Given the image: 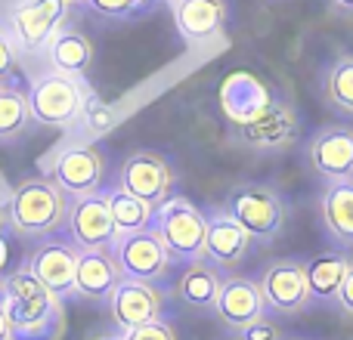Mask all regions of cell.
<instances>
[{
  "instance_id": "6da1fadb",
  "label": "cell",
  "mask_w": 353,
  "mask_h": 340,
  "mask_svg": "<svg viewBox=\"0 0 353 340\" xmlns=\"http://www.w3.org/2000/svg\"><path fill=\"white\" fill-rule=\"evenodd\" d=\"M0 306L10 322V340H62L65 334L62 297L47 291L25 266L0 279Z\"/></svg>"
},
{
  "instance_id": "7a4b0ae2",
  "label": "cell",
  "mask_w": 353,
  "mask_h": 340,
  "mask_svg": "<svg viewBox=\"0 0 353 340\" xmlns=\"http://www.w3.org/2000/svg\"><path fill=\"white\" fill-rule=\"evenodd\" d=\"M68 201L72 198L50 176H31V180H22L12 189L3 220L25 238L53 235L56 229L65 226Z\"/></svg>"
},
{
  "instance_id": "3957f363",
  "label": "cell",
  "mask_w": 353,
  "mask_h": 340,
  "mask_svg": "<svg viewBox=\"0 0 353 340\" xmlns=\"http://www.w3.org/2000/svg\"><path fill=\"white\" fill-rule=\"evenodd\" d=\"M205 226L208 217L183 195H171L155 207L152 232L161 238L165 251L176 263H199L205 260Z\"/></svg>"
},
{
  "instance_id": "277c9868",
  "label": "cell",
  "mask_w": 353,
  "mask_h": 340,
  "mask_svg": "<svg viewBox=\"0 0 353 340\" xmlns=\"http://www.w3.org/2000/svg\"><path fill=\"white\" fill-rule=\"evenodd\" d=\"M87 96H90V87H84V81L59 72L41 74L25 93L31 121L43 124V127H72L84 115Z\"/></svg>"
},
{
  "instance_id": "5b68a950",
  "label": "cell",
  "mask_w": 353,
  "mask_h": 340,
  "mask_svg": "<svg viewBox=\"0 0 353 340\" xmlns=\"http://www.w3.org/2000/svg\"><path fill=\"white\" fill-rule=\"evenodd\" d=\"M226 213L248 232L251 242H273L285 226V201L263 182H239L226 198Z\"/></svg>"
},
{
  "instance_id": "8992f818",
  "label": "cell",
  "mask_w": 353,
  "mask_h": 340,
  "mask_svg": "<svg viewBox=\"0 0 353 340\" xmlns=\"http://www.w3.org/2000/svg\"><path fill=\"white\" fill-rule=\"evenodd\" d=\"M105 158L93 142H72L59 149L50 161V180L68 195V198H84V195L103 192Z\"/></svg>"
},
{
  "instance_id": "52a82bcc",
  "label": "cell",
  "mask_w": 353,
  "mask_h": 340,
  "mask_svg": "<svg viewBox=\"0 0 353 340\" xmlns=\"http://www.w3.org/2000/svg\"><path fill=\"white\" fill-rule=\"evenodd\" d=\"M112 254L118 260L121 279H137V281H149L159 285L168 279L174 260L165 251L161 238L152 229L143 232H130V235H118V242L112 244Z\"/></svg>"
},
{
  "instance_id": "ba28073f",
  "label": "cell",
  "mask_w": 353,
  "mask_h": 340,
  "mask_svg": "<svg viewBox=\"0 0 353 340\" xmlns=\"http://www.w3.org/2000/svg\"><path fill=\"white\" fill-rule=\"evenodd\" d=\"M174 167L161 152L152 149H140V152L128 155L121 170H118V189L130 192L134 198L146 201V204L159 207L174 195Z\"/></svg>"
},
{
  "instance_id": "9c48e42d",
  "label": "cell",
  "mask_w": 353,
  "mask_h": 340,
  "mask_svg": "<svg viewBox=\"0 0 353 340\" xmlns=\"http://www.w3.org/2000/svg\"><path fill=\"white\" fill-rule=\"evenodd\" d=\"M65 226H68V244L74 251H112V244L118 242V229L109 217L103 192L68 201Z\"/></svg>"
},
{
  "instance_id": "30bf717a",
  "label": "cell",
  "mask_w": 353,
  "mask_h": 340,
  "mask_svg": "<svg viewBox=\"0 0 353 340\" xmlns=\"http://www.w3.org/2000/svg\"><path fill=\"white\" fill-rule=\"evenodd\" d=\"M261 297L263 306L279 316H298L310 306V288L301 260H273L261 275Z\"/></svg>"
},
{
  "instance_id": "8fae6325",
  "label": "cell",
  "mask_w": 353,
  "mask_h": 340,
  "mask_svg": "<svg viewBox=\"0 0 353 340\" xmlns=\"http://www.w3.org/2000/svg\"><path fill=\"white\" fill-rule=\"evenodd\" d=\"M307 158L313 170L329 182L353 180V127L350 124H325L310 136Z\"/></svg>"
},
{
  "instance_id": "7c38bea8",
  "label": "cell",
  "mask_w": 353,
  "mask_h": 340,
  "mask_svg": "<svg viewBox=\"0 0 353 340\" xmlns=\"http://www.w3.org/2000/svg\"><path fill=\"white\" fill-rule=\"evenodd\" d=\"M112 322L118 331H130L137 325H149L155 319H161L165 312V294L159 291V285L137 279H121L109 300Z\"/></svg>"
},
{
  "instance_id": "4fadbf2b",
  "label": "cell",
  "mask_w": 353,
  "mask_h": 340,
  "mask_svg": "<svg viewBox=\"0 0 353 340\" xmlns=\"http://www.w3.org/2000/svg\"><path fill=\"white\" fill-rule=\"evenodd\" d=\"M211 310L220 319V325H226L232 334H239L245 325L261 319L267 312V306H263L261 285L254 279H248V275H226L220 281L217 300H214Z\"/></svg>"
},
{
  "instance_id": "5bb4252c",
  "label": "cell",
  "mask_w": 353,
  "mask_h": 340,
  "mask_svg": "<svg viewBox=\"0 0 353 340\" xmlns=\"http://www.w3.org/2000/svg\"><path fill=\"white\" fill-rule=\"evenodd\" d=\"M68 6L62 0H25L12 10V34L25 50H41L62 28Z\"/></svg>"
},
{
  "instance_id": "9a60e30c",
  "label": "cell",
  "mask_w": 353,
  "mask_h": 340,
  "mask_svg": "<svg viewBox=\"0 0 353 340\" xmlns=\"http://www.w3.org/2000/svg\"><path fill=\"white\" fill-rule=\"evenodd\" d=\"M121 281V269L112 251H78L72 294L90 304H109Z\"/></svg>"
},
{
  "instance_id": "2e32d148",
  "label": "cell",
  "mask_w": 353,
  "mask_h": 340,
  "mask_svg": "<svg viewBox=\"0 0 353 340\" xmlns=\"http://www.w3.org/2000/svg\"><path fill=\"white\" fill-rule=\"evenodd\" d=\"M236 134H239V140H242L245 146L270 152V149L288 146V142L298 136V118H294V111L288 109V105L273 103V99H270L267 109L257 111L251 121L236 124Z\"/></svg>"
},
{
  "instance_id": "e0dca14e",
  "label": "cell",
  "mask_w": 353,
  "mask_h": 340,
  "mask_svg": "<svg viewBox=\"0 0 353 340\" xmlns=\"http://www.w3.org/2000/svg\"><path fill=\"white\" fill-rule=\"evenodd\" d=\"M74 266H78V251L68 242H43L41 248L31 254L28 273L41 281L47 291H53L56 297H65L72 291L74 281Z\"/></svg>"
},
{
  "instance_id": "ac0fdd59",
  "label": "cell",
  "mask_w": 353,
  "mask_h": 340,
  "mask_svg": "<svg viewBox=\"0 0 353 340\" xmlns=\"http://www.w3.org/2000/svg\"><path fill=\"white\" fill-rule=\"evenodd\" d=\"M251 248V238L236 220L230 217L226 211H217L208 217L205 226V260L217 263L223 269H232L245 260Z\"/></svg>"
},
{
  "instance_id": "d6986e66",
  "label": "cell",
  "mask_w": 353,
  "mask_h": 340,
  "mask_svg": "<svg viewBox=\"0 0 353 340\" xmlns=\"http://www.w3.org/2000/svg\"><path fill=\"white\" fill-rule=\"evenodd\" d=\"M171 10L176 31L192 43L217 37L226 22V0H171Z\"/></svg>"
},
{
  "instance_id": "ffe728a7",
  "label": "cell",
  "mask_w": 353,
  "mask_h": 340,
  "mask_svg": "<svg viewBox=\"0 0 353 340\" xmlns=\"http://www.w3.org/2000/svg\"><path fill=\"white\" fill-rule=\"evenodd\" d=\"M319 213H323L329 235L341 248L353 251V180L329 182L319 198Z\"/></svg>"
},
{
  "instance_id": "44dd1931",
  "label": "cell",
  "mask_w": 353,
  "mask_h": 340,
  "mask_svg": "<svg viewBox=\"0 0 353 340\" xmlns=\"http://www.w3.org/2000/svg\"><path fill=\"white\" fill-rule=\"evenodd\" d=\"M50 62L59 74L84 78L93 62V41L78 28H59L50 37Z\"/></svg>"
},
{
  "instance_id": "7402d4cb",
  "label": "cell",
  "mask_w": 353,
  "mask_h": 340,
  "mask_svg": "<svg viewBox=\"0 0 353 340\" xmlns=\"http://www.w3.org/2000/svg\"><path fill=\"white\" fill-rule=\"evenodd\" d=\"M350 266V257H344L341 251H323L310 263H304L307 273V288H310V304H332L338 297V288L344 281V273Z\"/></svg>"
},
{
  "instance_id": "603a6c76",
  "label": "cell",
  "mask_w": 353,
  "mask_h": 340,
  "mask_svg": "<svg viewBox=\"0 0 353 340\" xmlns=\"http://www.w3.org/2000/svg\"><path fill=\"white\" fill-rule=\"evenodd\" d=\"M220 281H223V275L208 260L189 263V266L183 269L180 281H176V297L186 306H195V310H211L214 300H217Z\"/></svg>"
},
{
  "instance_id": "cb8c5ba5",
  "label": "cell",
  "mask_w": 353,
  "mask_h": 340,
  "mask_svg": "<svg viewBox=\"0 0 353 340\" xmlns=\"http://www.w3.org/2000/svg\"><path fill=\"white\" fill-rule=\"evenodd\" d=\"M105 207H109V217L115 223L118 235H130V232H143V229H152V220H155V207L146 204V201L134 198L130 192L124 189H112V192H103Z\"/></svg>"
},
{
  "instance_id": "d4e9b609",
  "label": "cell",
  "mask_w": 353,
  "mask_h": 340,
  "mask_svg": "<svg viewBox=\"0 0 353 340\" xmlns=\"http://www.w3.org/2000/svg\"><path fill=\"white\" fill-rule=\"evenodd\" d=\"M28 99L12 84H0V140H16L28 127Z\"/></svg>"
},
{
  "instance_id": "484cf974",
  "label": "cell",
  "mask_w": 353,
  "mask_h": 340,
  "mask_svg": "<svg viewBox=\"0 0 353 340\" xmlns=\"http://www.w3.org/2000/svg\"><path fill=\"white\" fill-rule=\"evenodd\" d=\"M325 93L341 111L353 115V56H338L325 74Z\"/></svg>"
},
{
  "instance_id": "4316f807",
  "label": "cell",
  "mask_w": 353,
  "mask_h": 340,
  "mask_svg": "<svg viewBox=\"0 0 353 340\" xmlns=\"http://www.w3.org/2000/svg\"><path fill=\"white\" fill-rule=\"evenodd\" d=\"M121 334H124V340H176L174 325L168 322L165 316L149 325H137V328H130V331H121Z\"/></svg>"
},
{
  "instance_id": "83f0119b",
  "label": "cell",
  "mask_w": 353,
  "mask_h": 340,
  "mask_svg": "<svg viewBox=\"0 0 353 340\" xmlns=\"http://www.w3.org/2000/svg\"><path fill=\"white\" fill-rule=\"evenodd\" d=\"M236 337L239 340H285V337H282V331H279V325H276L267 312H263L261 319H254L251 325H245Z\"/></svg>"
},
{
  "instance_id": "f1b7e54d",
  "label": "cell",
  "mask_w": 353,
  "mask_h": 340,
  "mask_svg": "<svg viewBox=\"0 0 353 340\" xmlns=\"http://www.w3.org/2000/svg\"><path fill=\"white\" fill-rule=\"evenodd\" d=\"M99 16H109V19H130L134 16V3L137 0H87Z\"/></svg>"
},
{
  "instance_id": "f546056e",
  "label": "cell",
  "mask_w": 353,
  "mask_h": 340,
  "mask_svg": "<svg viewBox=\"0 0 353 340\" xmlns=\"http://www.w3.org/2000/svg\"><path fill=\"white\" fill-rule=\"evenodd\" d=\"M12 72H16V50L6 41V34H0V84H10Z\"/></svg>"
},
{
  "instance_id": "4dcf8cb0",
  "label": "cell",
  "mask_w": 353,
  "mask_h": 340,
  "mask_svg": "<svg viewBox=\"0 0 353 340\" xmlns=\"http://www.w3.org/2000/svg\"><path fill=\"white\" fill-rule=\"evenodd\" d=\"M335 300L341 304L344 312H350V316H353V260H350L347 273H344V281H341V288H338V297Z\"/></svg>"
},
{
  "instance_id": "1f68e13d",
  "label": "cell",
  "mask_w": 353,
  "mask_h": 340,
  "mask_svg": "<svg viewBox=\"0 0 353 340\" xmlns=\"http://www.w3.org/2000/svg\"><path fill=\"white\" fill-rule=\"evenodd\" d=\"M171 0H137L134 3V16H146V12L159 10V6H168Z\"/></svg>"
},
{
  "instance_id": "d6a6232c",
  "label": "cell",
  "mask_w": 353,
  "mask_h": 340,
  "mask_svg": "<svg viewBox=\"0 0 353 340\" xmlns=\"http://www.w3.org/2000/svg\"><path fill=\"white\" fill-rule=\"evenodd\" d=\"M0 340H10V322H6L3 306H0Z\"/></svg>"
},
{
  "instance_id": "836d02e7",
  "label": "cell",
  "mask_w": 353,
  "mask_h": 340,
  "mask_svg": "<svg viewBox=\"0 0 353 340\" xmlns=\"http://www.w3.org/2000/svg\"><path fill=\"white\" fill-rule=\"evenodd\" d=\"M93 340H124L121 331H103V334H97Z\"/></svg>"
},
{
  "instance_id": "e575fe53",
  "label": "cell",
  "mask_w": 353,
  "mask_h": 340,
  "mask_svg": "<svg viewBox=\"0 0 353 340\" xmlns=\"http://www.w3.org/2000/svg\"><path fill=\"white\" fill-rule=\"evenodd\" d=\"M332 3H335L338 10H344V12H353V0H332Z\"/></svg>"
},
{
  "instance_id": "d590c367",
  "label": "cell",
  "mask_w": 353,
  "mask_h": 340,
  "mask_svg": "<svg viewBox=\"0 0 353 340\" xmlns=\"http://www.w3.org/2000/svg\"><path fill=\"white\" fill-rule=\"evenodd\" d=\"M6 254H10V251H6V242H3V238H0V269L6 266Z\"/></svg>"
},
{
  "instance_id": "8d00e7d4",
  "label": "cell",
  "mask_w": 353,
  "mask_h": 340,
  "mask_svg": "<svg viewBox=\"0 0 353 340\" xmlns=\"http://www.w3.org/2000/svg\"><path fill=\"white\" fill-rule=\"evenodd\" d=\"M65 6H72V3H87V0H62Z\"/></svg>"
},
{
  "instance_id": "74e56055",
  "label": "cell",
  "mask_w": 353,
  "mask_h": 340,
  "mask_svg": "<svg viewBox=\"0 0 353 340\" xmlns=\"http://www.w3.org/2000/svg\"><path fill=\"white\" fill-rule=\"evenodd\" d=\"M6 223V220H3V211H0V226H3Z\"/></svg>"
}]
</instances>
